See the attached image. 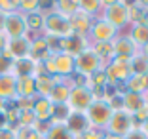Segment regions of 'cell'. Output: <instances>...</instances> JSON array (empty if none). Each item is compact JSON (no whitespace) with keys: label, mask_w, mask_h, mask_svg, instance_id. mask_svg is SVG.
<instances>
[{"label":"cell","mask_w":148,"mask_h":139,"mask_svg":"<svg viewBox=\"0 0 148 139\" xmlns=\"http://www.w3.org/2000/svg\"><path fill=\"white\" fill-rule=\"evenodd\" d=\"M42 33L46 36H55V38H66L72 35L70 30V21L69 17L57 13L55 10H49L48 13H44V29Z\"/></svg>","instance_id":"6da1fadb"},{"label":"cell","mask_w":148,"mask_h":139,"mask_svg":"<svg viewBox=\"0 0 148 139\" xmlns=\"http://www.w3.org/2000/svg\"><path fill=\"white\" fill-rule=\"evenodd\" d=\"M103 69H105V74H106V82L110 86L127 82V78L131 76L129 59H123V57H112Z\"/></svg>","instance_id":"7a4b0ae2"},{"label":"cell","mask_w":148,"mask_h":139,"mask_svg":"<svg viewBox=\"0 0 148 139\" xmlns=\"http://www.w3.org/2000/svg\"><path fill=\"white\" fill-rule=\"evenodd\" d=\"M103 19L114 27L122 29L127 25V2H103Z\"/></svg>","instance_id":"3957f363"},{"label":"cell","mask_w":148,"mask_h":139,"mask_svg":"<svg viewBox=\"0 0 148 139\" xmlns=\"http://www.w3.org/2000/svg\"><path fill=\"white\" fill-rule=\"evenodd\" d=\"M133 128H135V120H133V116L122 109V111H112V116H110L105 131H106V133L120 135V137H125Z\"/></svg>","instance_id":"277c9868"},{"label":"cell","mask_w":148,"mask_h":139,"mask_svg":"<svg viewBox=\"0 0 148 139\" xmlns=\"http://www.w3.org/2000/svg\"><path fill=\"white\" fill-rule=\"evenodd\" d=\"M86 116L91 124V128H97V130H105L106 124H108L110 116H112V109L108 107V103L103 99L93 101L91 107L86 111Z\"/></svg>","instance_id":"5b68a950"},{"label":"cell","mask_w":148,"mask_h":139,"mask_svg":"<svg viewBox=\"0 0 148 139\" xmlns=\"http://www.w3.org/2000/svg\"><path fill=\"white\" fill-rule=\"evenodd\" d=\"M74 67H76V73L86 74V76H91L93 73H97L99 69H103V61L97 57V53L91 48L84 50L80 55L74 57Z\"/></svg>","instance_id":"8992f818"},{"label":"cell","mask_w":148,"mask_h":139,"mask_svg":"<svg viewBox=\"0 0 148 139\" xmlns=\"http://www.w3.org/2000/svg\"><path fill=\"white\" fill-rule=\"evenodd\" d=\"M118 36V29H114L110 23H106L103 17L93 19L91 30L87 35V40L89 44H99V42H112Z\"/></svg>","instance_id":"52a82bcc"},{"label":"cell","mask_w":148,"mask_h":139,"mask_svg":"<svg viewBox=\"0 0 148 139\" xmlns=\"http://www.w3.org/2000/svg\"><path fill=\"white\" fill-rule=\"evenodd\" d=\"M93 93L89 88H72L69 93V101H66V105H69V109L74 111V113H86L89 107H91L93 103Z\"/></svg>","instance_id":"ba28073f"},{"label":"cell","mask_w":148,"mask_h":139,"mask_svg":"<svg viewBox=\"0 0 148 139\" xmlns=\"http://www.w3.org/2000/svg\"><path fill=\"white\" fill-rule=\"evenodd\" d=\"M4 35L10 38H21V36H27L29 30H27L25 25V17H23L21 12H13L6 15V23H4Z\"/></svg>","instance_id":"9c48e42d"},{"label":"cell","mask_w":148,"mask_h":139,"mask_svg":"<svg viewBox=\"0 0 148 139\" xmlns=\"http://www.w3.org/2000/svg\"><path fill=\"white\" fill-rule=\"evenodd\" d=\"M31 36H21V38H10L8 40V46H6V52L4 55H8L12 61H17V59H25L29 57L31 53Z\"/></svg>","instance_id":"30bf717a"},{"label":"cell","mask_w":148,"mask_h":139,"mask_svg":"<svg viewBox=\"0 0 148 139\" xmlns=\"http://www.w3.org/2000/svg\"><path fill=\"white\" fill-rule=\"evenodd\" d=\"M112 48H114V57H123V59H131L137 52H140V48L129 38V35L125 36L118 35L112 40Z\"/></svg>","instance_id":"8fae6325"},{"label":"cell","mask_w":148,"mask_h":139,"mask_svg":"<svg viewBox=\"0 0 148 139\" xmlns=\"http://www.w3.org/2000/svg\"><path fill=\"white\" fill-rule=\"evenodd\" d=\"M93 19L91 15H87V13H84L82 10H78V12L74 13V15H70L69 21H70V30H72V35H78V36H86L89 35V30H91V25H93Z\"/></svg>","instance_id":"7c38bea8"},{"label":"cell","mask_w":148,"mask_h":139,"mask_svg":"<svg viewBox=\"0 0 148 139\" xmlns=\"http://www.w3.org/2000/svg\"><path fill=\"white\" fill-rule=\"evenodd\" d=\"M87 48H89V40L86 36L70 35L66 38H61V53H69V55L76 57Z\"/></svg>","instance_id":"4fadbf2b"},{"label":"cell","mask_w":148,"mask_h":139,"mask_svg":"<svg viewBox=\"0 0 148 139\" xmlns=\"http://www.w3.org/2000/svg\"><path fill=\"white\" fill-rule=\"evenodd\" d=\"M65 126L74 137H80V135H84L89 128H91V124H89V120H87L86 113H74L72 111V113L69 114V118H66Z\"/></svg>","instance_id":"5bb4252c"},{"label":"cell","mask_w":148,"mask_h":139,"mask_svg":"<svg viewBox=\"0 0 148 139\" xmlns=\"http://www.w3.org/2000/svg\"><path fill=\"white\" fill-rule=\"evenodd\" d=\"M53 63H55V76H61V78H69L76 73V67H74V57L69 53H55L53 55Z\"/></svg>","instance_id":"9a60e30c"},{"label":"cell","mask_w":148,"mask_h":139,"mask_svg":"<svg viewBox=\"0 0 148 139\" xmlns=\"http://www.w3.org/2000/svg\"><path fill=\"white\" fill-rule=\"evenodd\" d=\"M12 73L15 76H36L38 73H42V65L36 63V61H32L31 57H25V59L13 61Z\"/></svg>","instance_id":"2e32d148"},{"label":"cell","mask_w":148,"mask_h":139,"mask_svg":"<svg viewBox=\"0 0 148 139\" xmlns=\"http://www.w3.org/2000/svg\"><path fill=\"white\" fill-rule=\"evenodd\" d=\"M70 90H72V86H70L69 78H61V76H59V80L55 82V86H53L51 93L48 95V99L51 101V105H63V103L69 101Z\"/></svg>","instance_id":"e0dca14e"},{"label":"cell","mask_w":148,"mask_h":139,"mask_svg":"<svg viewBox=\"0 0 148 139\" xmlns=\"http://www.w3.org/2000/svg\"><path fill=\"white\" fill-rule=\"evenodd\" d=\"M49 55H51V53H49V50H48V44H46L44 35H40V36H36V38L31 40V53H29V57H31L32 61L42 63V61H46Z\"/></svg>","instance_id":"ac0fdd59"},{"label":"cell","mask_w":148,"mask_h":139,"mask_svg":"<svg viewBox=\"0 0 148 139\" xmlns=\"http://www.w3.org/2000/svg\"><path fill=\"white\" fill-rule=\"evenodd\" d=\"M59 80V76H49L46 73H38L34 76V84H36V97H48L51 93L55 82Z\"/></svg>","instance_id":"d6986e66"},{"label":"cell","mask_w":148,"mask_h":139,"mask_svg":"<svg viewBox=\"0 0 148 139\" xmlns=\"http://www.w3.org/2000/svg\"><path fill=\"white\" fill-rule=\"evenodd\" d=\"M15 82H17V76L13 73L0 76V99L2 101H13L17 97L15 95Z\"/></svg>","instance_id":"ffe728a7"},{"label":"cell","mask_w":148,"mask_h":139,"mask_svg":"<svg viewBox=\"0 0 148 139\" xmlns=\"http://www.w3.org/2000/svg\"><path fill=\"white\" fill-rule=\"evenodd\" d=\"M32 114L38 122H49V118H51V101L48 97H34Z\"/></svg>","instance_id":"44dd1931"},{"label":"cell","mask_w":148,"mask_h":139,"mask_svg":"<svg viewBox=\"0 0 148 139\" xmlns=\"http://www.w3.org/2000/svg\"><path fill=\"white\" fill-rule=\"evenodd\" d=\"M15 95L17 97H36L34 76H17L15 82ZM15 97V99H17Z\"/></svg>","instance_id":"7402d4cb"},{"label":"cell","mask_w":148,"mask_h":139,"mask_svg":"<svg viewBox=\"0 0 148 139\" xmlns=\"http://www.w3.org/2000/svg\"><path fill=\"white\" fill-rule=\"evenodd\" d=\"M122 99H123L122 109L125 111V113H129L131 116L144 105V95L143 93H135V91H127L125 95H122Z\"/></svg>","instance_id":"603a6c76"},{"label":"cell","mask_w":148,"mask_h":139,"mask_svg":"<svg viewBox=\"0 0 148 139\" xmlns=\"http://www.w3.org/2000/svg\"><path fill=\"white\" fill-rule=\"evenodd\" d=\"M146 8L148 4H144V2H127V23H131V25L140 23Z\"/></svg>","instance_id":"cb8c5ba5"},{"label":"cell","mask_w":148,"mask_h":139,"mask_svg":"<svg viewBox=\"0 0 148 139\" xmlns=\"http://www.w3.org/2000/svg\"><path fill=\"white\" fill-rule=\"evenodd\" d=\"M129 65H131V74H139V76L148 74V57L143 52H137L135 55L131 57Z\"/></svg>","instance_id":"d4e9b609"},{"label":"cell","mask_w":148,"mask_h":139,"mask_svg":"<svg viewBox=\"0 0 148 139\" xmlns=\"http://www.w3.org/2000/svg\"><path fill=\"white\" fill-rule=\"evenodd\" d=\"M89 48L97 53L103 65H106L110 59L114 57V48H112V42H99V44H89Z\"/></svg>","instance_id":"484cf974"},{"label":"cell","mask_w":148,"mask_h":139,"mask_svg":"<svg viewBox=\"0 0 148 139\" xmlns=\"http://www.w3.org/2000/svg\"><path fill=\"white\" fill-rule=\"evenodd\" d=\"M25 17V25L29 33H40L44 29V12H32V13H27L23 15Z\"/></svg>","instance_id":"4316f807"},{"label":"cell","mask_w":148,"mask_h":139,"mask_svg":"<svg viewBox=\"0 0 148 139\" xmlns=\"http://www.w3.org/2000/svg\"><path fill=\"white\" fill-rule=\"evenodd\" d=\"M129 38L143 48L144 44H148V27L143 25V23H137V25H131V33H129Z\"/></svg>","instance_id":"83f0119b"},{"label":"cell","mask_w":148,"mask_h":139,"mask_svg":"<svg viewBox=\"0 0 148 139\" xmlns=\"http://www.w3.org/2000/svg\"><path fill=\"white\" fill-rule=\"evenodd\" d=\"M51 8L57 13L65 15V17H70V15H74L80 10V4H78V0H61V2H55Z\"/></svg>","instance_id":"f1b7e54d"},{"label":"cell","mask_w":148,"mask_h":139,"mask_svg":"<svg viewBox=\"0 0 148 139\" xmlns=\"http://www.w3.org/2000/svg\"><path fill=\"white\" fill-rule=\"evenodd\" d=\"M72 111L69 109V105L63 103V105H51V118H49V124H65L69 114Z\"/></svg>","instance_id":"f546056e"},{"label":"cell","mask_w":148,"mask_h":139,"mask_svg":"<svg viewBox=\"0 0 148 139\" xmlns=\"http://www.w3.org/2000/svg\"><path fill=\"white\" fill-rule=\"evenodd\" d=\"M44 139H76V137L66 130L65 124H53L48 130V133L44 135Z\"/></svg>","instance_id":"4dcf8cb0"},{"label":"cell","mask_w":148,"mask_h":139,"mask_svg":"<svg viewBox=\"0 0 148 139\" xmlns=\"http://www.w3.org/2000/svg\"><path fill=\"white\" fill-rule=\"evenodd\" d=\"M78 4L80 10L91 17H95V15H99V12H103V2H99V0H78Z\"/></svg>","instance_id":"1f68e13d"},{"label":"cell","mask_w":148,"mask_h":139,"mask_svg":"<svg viewBox=\"0 0 148 139\" xmlns=\"http://www.w3.org/2000/svg\"><path fill=\"white\" fill-rule=\"evenodd\" d=\"M125 84H127V90H129V91L144 93V78H143V76H139V74H131Z\"/></svg>","instance_id":"d6a6232c"},{"label":"cell","mask_w":148,"mask_h":139,"mask_svg":"<svg viewBox=\"0 0 148 139\" xmlns=\"http://www.w3.org/2000/svg\"><path fill=\"white\" fill-rule=\"evenodd\" d=\"M40 10H42V4H40L38 0H21L17 6V12H21L23 15L32 13V12H40Z\"/></svg>","instance_id":"836d02e7"},{"label":"cell","mask_w":148,"mask_h":139,"mask_svg":"<svg viewBox=\"0 0 148 139\" xmlns=\"http://www.w3.org/2000/svg\"><path fill=\"white\" fill-rule=\"evenodd\" d=\"M17 6H19L17 0H15V2H13V0H0V12H4L6 15L17 12Z\"/></svg>","instance_id":"e575fe53"},{"label":"cell","mask_w":148,"mask_h":139,"mask_svg":"<svg viewBox=\"0 0 148 139\" xmlns=\"http://www.w3.org/2000/svg\"><path fill=\"white\" fill-rule=\"evenodd\" d=\"M103 135H105V130L89 128V130H87L84 135H80V137H76V139H103Z\"/></svg>","instance_id":"d590c367"},{"label":"cell","mask_w":148,"mask_h":139,"mask_svg":"<svg viewBox=\"0 0 148 139\" xmlns=\"http://www.w3.org/2000/svg\"><path fill=\"white\" fill-rule=\"evenodd\" d=\"M123 139H148V135L143 131V128H133Z\"/></svg>","instance_id":"8d00e7d4"},{"label":"cell","mask_w":148,"mask_h":139,"mask_svg":"<svg viewBox=\"0 0 148 139\" xmlns=\"http://www.w3.org/2000/svg\"><path fill=\"white\" fill-rule=\"evenodd\" d=\"M0 139H17L15 137V130H12L10 126L0 128Z\"/></svg>","instance_id":"74e56055"},{"label":"cell","mask_w":148,"mask_h":139,"mask_svg":"<svg viewBox=\"0 0 148 139\" xmlns=\"http://www.w3.org/2000/svg\"><path fill=\"white\" fill-rule=\"evenodd\" d=\"M6 46H8V36L4 33H0V55L6 52Z\"/></svg>","instance_id":"f35d334b"},{"label":"cell","mask_w":148,"mask_h":139,"mask_svg":"<svg viewBox=\"0 0 148 139\" xmlns=\"http://www.w3.org/2000/svg\"><path fill=\"white\" fill-rule=\"evenodd\" d=\"M4 23H6V13L0 12V33H4Z\"/></svg>","instance_id":"ab89813d"},{"label":"cell","mask_w":148,"mask_h":139,"mask_svg":"<svg viewBox=\"0 0 148 139\" xmlns=\"http://www.w3.org/2000/svg\"><path fill=\"white\" fill-rule=\"evenodd\" d=\"M103 139H123V137H120V135H114V133H106V131H105Z\"/></svg>","instance_id":"60d3db41"},{"label":"cell","mask_w":148,"mask_h":139,"mask_svg":"<svg viewBox=\"0 0 148 139\" xmlns=\"http://www.w3.org/2000/svg\"><path fill=\"white\" fill-rule=\"evenodd\" d=\"M143 78H144V91H148V74H144Z\"/></svg>","instance_id":"b9f144b4"},{"label":"cell","mask_w":148,"mask_h":139,"mask_svg":"<svg viewBox=\"0 0 148 139\" xmlns=\"http://www.w3.org/2000/svg\"><path fill=\"white\" fill-rule=\"evenodd\" d=\"M140 52H143V53H144V55H146V57H148V44H144L143 48H140Z\"/></svg>","instance_id":"7bdbcfd3"},{"label":"cell","mask_w":148,"mask_h":139,"mask_svg":"<svg viewBox=\"0 0 148 139\" xmlns=\"http://www.w3.org/2000/svg\"><path fill=\"white\" fill-rule=\"evenodd\" d=\"M140 128H143V131H144V133H146V135H148V120H146V122H144V124H143V126H140Z\"/></svg>","instance_id":"ee69618b"},{"label":"cell","mask_w":148,"mask_h":139,"mask_svg":"<svg viewBox=\"0 0 148 139\" xmlns=\"http://www.w3.org/2000/svg\"><path fill=\"white\" fill-rule=\"evenodd\" d=\"M143 95H144V105H146V107H148V91H144Z\"/></svg>","instance_id":"f6af8a7d"}]
</instances>
